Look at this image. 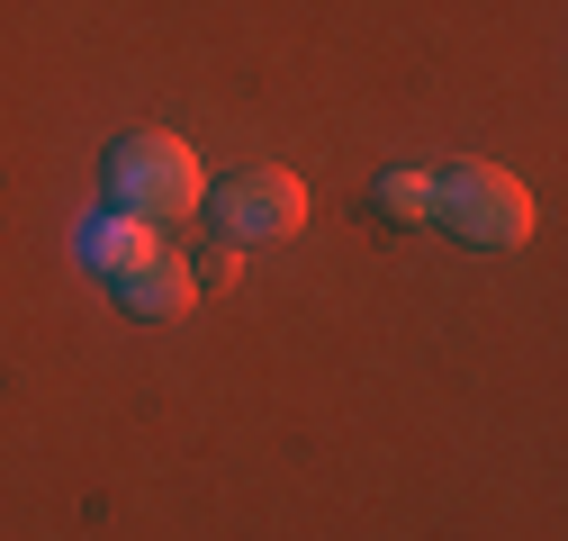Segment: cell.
Here are the masks:
<instances>
[{"label": "cell", "mask_w": 568, "mask_h": 541, "mask_svg": "<svg viewBox=\"0 0 568 541\" xmlns=\"http://www.w3.org/2000/svg\"><path fill=\"white\" fill-rule=\"evenodd\" d=\"M73 253H82V270H100V280H118L126 262H145V253H163V244H154V226H145V217H118V208H100V217H82Z\"/></svg>", "instance_id": "5"}, {"label": "cell", "mask_w": 568, "mask_h": 541, "mask_svg": "<svg viewBox=\"0 0 568 541\" xmlns=\"http://www.w3.org/2000/svg\"><path fill=\"white\" fill-rule=\"evenodd\" d=\"M371 208H379L388 226H424V217H434V172H388V181L371 190Z\"/></svg>", "instance_id": "6"}, {"label": "cell", "mask_w": 568, "mask_h": 541, "mask_svg": "<svg viewBox=\"0 0 568 541\" xmlns=\"http://www.w3.org/2000/svg\"><path fill=\"white\" fill-rule=\"evenodd\" d=\"M109 289H118V307H126V316H154V325L190 316V298H199L190 262H172V253H145V262H126V270H118Z\"/></svg>", "instance_id": "4"}, {"label": "cell", "mask_w": 568, "mask_h": 541, "mask_svg": "<svg viewBox=\"0 0 568 541\" xmlns=\"http://www.w3.org/2000/svg\"><path fill=\"white\" fill-rule=\"evenodd\" d=\"M434 217L478 253H515L532 235V190L496 163H443L434 172Z\"/></svg>", "instance_id": "2"}, {"label": "cell", "mask_w": 568, "mask_h": 541, "mask_svg": "<svg viewBox=\"0 0 568 541\" xmlns=\"http://www.w3.org/2000/svg\"><path fill=\"white\" fill-rule=\"evenodd\" d=\"M298 226H307V190L290 172H235L217 190V235L226 244H280Z\"/></svg>", "instance_id": "3"}, {"label": "cell", "mask_w": 568, "mask_h": 541, "mask_svg": "<svg viewBox=\"0 0 568 541\" xmlns=\"http://www.w3.org/2000/svg\"><path fill=\"white\" fill-rule=\"evenodd\" d=\"M100 198H109L118 217L172 226V217H190L199 198H207V181H199V154L181 145V135L135 126V135H118V145H109V163H100Z\"/></svg>", "instance_id": "1"}]
</instances>
